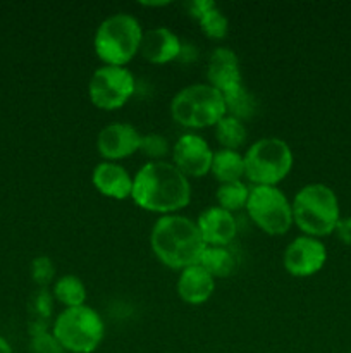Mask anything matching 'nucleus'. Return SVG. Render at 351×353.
<instances>
[{"label":"nucleus","instance_id":"f257e3e1","mask_svg":"<svg viewBox=\"0 0 351 353\" xmlns=\"http://www.w3.org/2000/svg\"><path fill=\"white\" fill-rule=\"evenodd\" d=\"M131 199L140 209L171 216L188 207L191 185L172 162L150 161L133 178Z\"/></svg>","mask_w":351,"mask_h":353},{"label":"nucleus","instance_id":"f03ea898","mask_svg":"<svg viewBox=\"0 0 351 353\" xmlns=\"http://www.w3.org/2000/svg\"><path fill=\"white\" fill-rule=\"evenodd\" d=\"M150 245L162 264L178 271L198 264L206 248L195 221L179 214L157 219L151 228Z\"/></svg>","mask_w":351,"mask_h":353},{"label":"nucleus","instance_id":"7ed1b4c3","mask_svg":"<svg viewBox=\"0 0 351 353\" xmlns=\"http://www.w3.org/2000/svg\"><path fill=\"white\" fill-rule=\"evenodd\" d=\"M292 223L306 236L322 238L332 234L341 219L339 200L332 188L312 183L299 190L292 200Z\"/></svg>","mask_w":351,"mask_h":353},{"label":"nucleus","instance_id":"20e7f679","mask_svg":"<svg viewBox=\"0 0 351 353\" xmlns=\"http://www.w3.org/2000/svg\"><path fill=\"white\" fill-rule=\"evenodd\" d=\"M143 30L140 21L127 12L109 16L96 28L93 47L95 54L105 65L126 68L127 62L140 52Z\"/></svg>","mask_w":351,"mask_h":353},{"label":"nucleus","instance_id":"39448f33","mask_svg":"<svg viewBox=\"0 0 351 353\" xmlns=\"http://www.w3.org/2000/svg\"><path fill=\"white\" fill-rule=\"evenodd\" d=\"M171 116L181 126L203 130L215 126L226 116V103L222 93L209 83L189 85L172 97Z\"/></svg>","mask_w":351,"mask_h":353},{"label":"nucleus","instance_id":"423d86ee","mask_svg":"<svg viewBox=\"0 0 351 353\" xmlns=\"http://www.w3.org/2000/svg\"><path fill=\"white\" fill-rule=\"evenodd\" d=\"M52 333L65 352L93 353L105 336V323L92 307H71L55 317Z\"/></svg>","mask_w":351,"mask_h":353},{"label":"nucleus","instance_id":"0eeeda50","mask_svg":"<svg viewBox=\"0 0 351 353\" xmlns=\"http://www.w3.org/2000/svg\"><path fill=\"white\" fill-rule=\"evenodd\" d=\"M292 161L291 147L284 140L262 138L244 154V176L253 186H277L291 171Z\"/></svg>","mask_w":351,"mask_h":353},{"label":"nucleus","instance_id":"6e6552de","mask_svg":"<svg viewBox=\"0 0 351 353\" xmlns=\"http://www.w3.org/2000/svg\"><path fill=\"white\" fill-rule=\"evenodd\" d=\"M246 212L264 233L281 236L292 226V205L277 186H253Z\"/></svg>","mask_w":351,"mask_h":353},{"label":"nucleus","instance_id":"1a4fd4ad","mask_svg":"<svg viewBox=\"0 0 351 353\" xmlns=\"http://www.w3.org/2000/svg\"><path fill=\"white\" fill-rule=\"evenodd\" d=\"M134 93V76L127 68L102 65L92 74L88 97L98 109L114 110L126 105Z\"/></svg>","mask_w":351,"mask_h":353},{"label":"nucleus","instance_id":"9d476101","mask_svg":"<svg viewBox=\"0 0 351 353\" xmlns=\"http://www.w3.org/2000/svg\"><path fill=\"white\" fill-rule=\"evenodd\" d=\"M282 262L286 271L295 278H310L326 265L327 248L319 238L303 234L286 247Z\"/></svg>","mask_w":351,"mask_h":353},{"label":"nucleus","instance_id":"9b49d317","mask_svg":"<svg viewBox=\"0 0 351 353\" xmlns=\"http://www.w3.org/2000/svg\"><path fill=\"white\" fill-rule=\"evenodd\" d=\"M174 165L186 178H202L212 168L213 152L200 134L186 133L176 141L172 148Z\"/></svg>","mask_w":351,"mask_h":353},{"label":"nucleus","instance_id":"f8f14e48","mask_svg":"<svg viewBox=\"0 0 351 353\" xmlns=\"http://www.w3.org/2000/svg\"><path fill=\"white\" fill-rule=\"evenodd\" d=\"M143 134L129 123H110L98 133L96 148L105 161L116 162L140 150Z\"/></svg>","mask_w":351,"mask_h":353},{"label":"nucleus","instance_id":"ddd939ff","mask_svg":"<svg viewBox=\"0 0 351 353\" xmlns=\"http://www.w3.org/2000/svg\"><path fill=\"white\" fill-rule=\"evenodd\" d=\"M200 234L206 247H227L237 233V224L233 212L222 207H209L196 219Z\"/></svg>","mask_w":351,"mask_h":353},{"label":"nucleus","instance_id":"4468645a","mask_svg":"<svg viewBox=\"0 0 351 353\" xmlns=\"http://www.w3.org/2000/svg\"><path fill=\"white\" fill-rule=\"evenodd\" d=\"M206 78H209V85L219 90L220 93L243 85L240 59L236 52L227 47L213 48L209 57V64H206Z\"/></svg>","mask_w":351,"mask_h":353},{"label":"nucleus","instance_id":"2eb2a0df","mask_svg":"<svg viewBox=\"0 0 351 353\" xmlns=\"http://www.w3.org/2000/svg\"><path fill=\"white\" fill-rule=\"evenodd\" d=\"M181 40L172 30L164 26L151 28L143 31L140 54L151 64H167L179 59L181 54Z\"/></svg>","mask_w":351,"mask_h":353},{"label":"nucleus","instance_id":"dca6fc26","mask_svg":"<svg viewBox=\"0 0 351 353\" xmlns=\"http://www.w3.org/2000/svg\"><path fill=\"white\" fill-rule=\"evenodd\" d=\"M93 186L107 199L126 200L133 193V178L117 162L103 161L93 169Z\"/></svg>","mask_w":351,"mask_h":353},{"label":"nucleus","instance_id":"f3484780","mask_svg":"<svg viewBox=\"0 0 351 353\" xmlns=\"http://www.w3.org/2000/svg\"><path fill=\"white\" fill-rule=\"evenodd\" d=\"M215 290V279L200 264L182 269L178 279V295L189 305H202L209 302Z\"/></svg>","mask_w":351,"mask_h":353},{"label":"nucleus","instance_id":"a211bd4d","mask_svg":"<svg viewBox=\"0 0 351 353\" xmlns=\"http://www.w3.org/2000/svg\"><path fill=\"white\" fill-rule=\"evenodd\" d=\"M210 172L215 176L220 185L241 181V178L244 176V157L237 150L220 148V150L213 152Z\"/></svg>","mask_w":351,"mask_h":353},{"label":"nucleus","instance_id":"6ab92c4d","mask_svg":"<svg viewBox=\"0 0 351 353\" xmlns=\"http://www.w3.org/2000/svg\"><path fill=\"white\" fill-rule=\"evenodd\" d=\"M52 295L58 303L71 309V307H81L86 302V286L78 276L65 274L55 281Z\"/></svg>","mask_w":351,"mask_h":353},{"label":"nucleus","instance_id":"aec40b11","mask_svg":"<svg viewBox=\"0 0 351 353\" xmlns=\"http://www.w3.org/2000/svg\"><path fill=\"white\" fill-rule=\"evenodd\" d=\"M200 265L212 276L213 279L217 278H227L231 272L234 271V261L233 252L227 247H206L203 250L202 257H200Z\"/></svg>","mask_w":351,"mask_h":353},{"label":"nucleus","instance_id":"412c9836","mask_svg":"<svg viewBox=\"0 0 351 353\" xmlns=\"http://www.w3.org/2000/svg\"><path fill=\"white\" fill-rule=\"evenodd\" d=\"M222 97L224 103H226L227 116H233L240 121H246L257 110V100H255V97L243 85L222 93Z\"/></svg>","mask_w":351,"mask_h":353},{"label":"nucleus","instance_id":"4be33fe9","mask_svg":"<svg viewBox=\"0 0 351 353\" xmlns=\"http://www.w3.org/2000/svg\"><path fill=\"white\" fill-rule=\"evenodd\" d=\"M248 131L244 128L243 121L236 119L233 116H224L219 123L215 124V138L222 148L227 150H237L240 147H243L244 141H246Z\"/></svg>","mask_w":351,"mask_h":353},{"label":"nucleus","instance_id":"5701e85b","mask_svg":"<svg viewBox=\"0 0 351 353\" xmlns=\"http://www.w3.org/2000/svg\"><path fill=\"white\" fill-rule=\"evenodd\" d=\"M248 196H250V188L243 181L222 183L217 188V202H219V207L229 210V212L246 209Z\"/></svg>","mask_w":351,"mask_h":353},{"label":"nucleus","instance_id":"b1692460","mask_svg":"<svg viewBox=\"0 0 351 353\" xmlns=\"http://www.w3.org/2000/svg\"><path fill=\"white\" fill-rule=\"evenodd\" d=\"M198 24L203 33L209 38H213V40H222L229 33V21L217 6L212 7L209 12L203 14L198 19Z\"/></svg>","mask_w":351,"mask_h":353},{"label":"nucleus","instance_id":"393cba45","mask_svg":"<svg viewBox=\"0 0 351 353\" xmlns=\"http://www.w3.org/2000/svg\"><path fill=\"white\" fill-rule=\"evenodd\" d=\"M54 312V295L48 292V288H40L33 293L30 300V314L31 323L47 324Z\"/></svg>","mask_w":351,"mask_h":353},{"label":"nucleus","instance_id":"a878e982","mask_svg":"<svg viewBox=\"0 0 351 353\" xmlns=\"http://www.w3.org/2000/svg\"><path fill=\"white\" fill-rule=\"evenodd\" d=\"M31 278H33L34 285H38L40 288H47L55 278L54 261L47 255L34 257L31 262Z\"/></svg>","mask_w":351,"mask_h":353},{"label":"nucleus","instance_id":"bb28decb","mask_svg":"<svg viewBox=\"0 0 351 353\" xmlns=\"http://www.w3.org/2000/svg\"><path fill=\"white\" fill-rule=\"evenodd\" d=\"M140 150L151 161H162L169 154L167 138L158 133H148L141 137Z\"/></svg>","mask_w":351,"mask_h":353},{"label":"nucleus","instance_id":"cd10ccee","mask_svg":"<svg viewBox=\"0 0 351 353\" xmlns=\"http://www.w3.org/2000/svg\"><path fill=\"white\" fill-rule=\"evenodd\" d=\"M31 353H65L50 330L31 334Z\"/></svg>","mask_w":351,"mask_h":353},{"label":"nucleus","instance_id":"c85d7f7f","mask_svg":"<svg viewBox=\"0 0 351 353\" xmlns=\"http://www.w3.org/2000/svg\"><path fill=\"white\" fill-rule=\"evenodd\" d=\"M334 234L337 236V240L344 245H351V216L341 217L336 224V230Z\"/></svg>","mask_w":351,"mask_h":353},{"label":"nucleus","instance_id":"c756f323","mask_svg":"<svg viewBox=\"0 0 351 353\" xmlns=\"http://www.w3.org/2000/svg\"><path fill=\"white\" fill-rule=\"evenodd\" d=\"M212 7H215V2H212V0H193V2L186 3V9L189 10V14H191L196 21H198L203 14L209 12Z\"/></svg>","mask_w":351,"mask_h":353},{"label":"nucleus","instance_id":"7c9ffc66","mask_svg":"<svg viewBox=\"0 0 351 353\" xmlns=\"http://www.w3.org/2000/svg\"><path fill=\"white\" fill-rule=\"evenodd\" d=\"M0 353H12L10 345L7 343V340H3L2 336H0Z\"/></svg>","mask_w":351,"mask_h":353}]
</instances>
